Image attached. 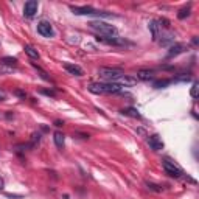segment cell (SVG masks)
<instances>
[{
    "label": "cell",
    "mask_w": 199,
    "mask_h": 199,
    "mask_svg": "<svg viewBox=\"0 0 199 199\" xmlns=\"http://www.w3.org/2000/svg\"><path fill=\"white\" fill-rule=\"evenodd\" d=\"M190 16V8H182V10L177 12V17L179 19H185V17H188Z\"/></svg>",
    "instance_id": "603a6c76"
},
{
    "label": "cell",
    "mask_w": 199,
    "mask_h": 199,
    "mask_svg": "<svg viewBox=\"0 0 199 199\" xmlns=\"http://www.w3.org/2000/svg\"><path fill=\"white\" fill-rule=\"evenodd\" d=\"M148 30L151 31L152 40L157 42V39H159V36H160V27H159V23H157V20H149L148 22Z\"/></svg>",
    "instance_id": "7c38bea8"
},
{
    "label": "cell",
    "mask_w": 199,
    "mask_h": 199,
    "mask_svg": "<svg viewBox=\"0 0 199 199\" xmlns=\"http://www.w3.org/2000/svg\"><path fill=\"white\" fill-rule=\"evenodd\" d=\"M55 126H58V128L64 126V121H61V120H56V121H55Z\"/></svg>",
    "instance_id": "e575fe53"
},
{
    "label": "cell",
    "mask_w": 199,
    "mask_h": 199,
    "mask_svg": "<svg viewBox=\"0 0 199 199\" xmlns=\"http://www.w3.org/2000/svg\"><path fill=\"white\" fill-rule=\"evenodd\" d=\"M14 95H16V97H19L20 100H25V98H27V92H23V90H20V89H16V90H14Z\"/></svg>",
    "instance_id": "484cf974"
},
{
    "label": "cell",
    "mask_w": 199,
    "mask_h": 199,
    "mask_svg": "<svg viewBox=\"0 0 199 199\" xmlns=\"http://www.w3.org/2000/svg\"><path fill=\"white\" fill-rule=\"evenodd\" d=\"M137 132H139V134H142V135H145V137H146V131H145L143 128H139V129H137Z\"/></svg>",
    "instance_id": "836d02e7"
},
{
    "label": "cell",
    "mask_w": 199,
    "mask_h": 199,
    "mask_svg": "<svg viewBox=\"0 0 199 199\" xmlns=\"http://www.w3.org/2000/svg\"><path fill=\"white\" fill-rule=\"evenodd\" d=\"M157 40H159V44L162 47H171L174 44V34H171V33H163L162 36H159Z\"/></svg>",
    "instance_id": "4fadbf2b"
},
{
    "label": "cell",
    "mask_w": 199,
    "mask_h": 199,
    "mask_svg": "<svg viewBox=\"0 0 199 199\" xmlns=\"http://www.w3.org/2000/svg\"><path fill=\"white\" fill-rule=\"evenodd\" d=\"M75 16H101V17H110L112 12L107 11H97L92 6H70Z\"/></svg>",
    "instance_id": "3957f363"
},
{
    "label": "cell",
    "mask_w": 199,
    "mask_h": 199,
    "mask_svg": "<svg viewBox=\"0 0 199 199\" xmlns=\"http://www.w3.org/2000/svg\"><path fill=\"white\" fill-rule=\"evenodd\" d=\"M39 140H40V132H33V135H31V143L36 145V142H39Z\"/></svg>",
    "instance_id": "83f0119b"
},
{
    "label": "cell",
    "mask_w": 199,
    "mask_h": 199,
    "mask_svg": "<svg viewBox=\"0 0 199 199\" xmlns=\"http://www.w3.org/2000/svg\"><path fill=\"white\" fill-rule=\"evenodd\" d=\"M37 33L42 37H53L55 36V30H53L51 23L47 22V20H40V22L37 23Z\"/></svg>",
    "instance_id": "5b68a950"
},
{
    "label": "cell",
    "mask_w": 199,
    "mask_h": 199,
    "mask_svg": "<svg viewBox=\"0 0 199 199\" xmlns=\"http://www.w3.org/2000/svg\"><path fill=\"white\" fill-rule=\"evenodd\" d=\"M198 90H199V84H198V82H193L191 90H190V95H191V98H194V100L198 98Z\"/></svg>",
    "instance_id": "cb8c5ba5"
},
{
    "label": "cell",
    "mask_w": 199,
    "mask_h": 199,
    "mask_svg": "<svg viewBox=\"0 0 199 199\" xmlns=\"http://www.w3.org/2000/svg\"><path fill=\"white\" fill-rule=\"evenodd\" d=\"M53 140H55V145L59 149H62L64 148V143H65V135L62 134L61 131H56L55 134H53Z\"/></svg>",
    "instance_id": "2e32d148"
},
{
    "label": "cell",
    "mask_w": 199,
    "mask_h": 199,
    "mask_svg": "<svg viewBox=\"0 0 199 199\" xmlns=\"http://www.w3.org/2000/svg\"><path fill=\"white\" fill-rule=\"evenodd\" d=\"M137 80H142V81H151V80H154V72L152 70H139L137 72Z\"/></svg>",
    "instance_id": "9a60e30c"
},
{
    "label": "cell",
    "mask_w": 199,
    "mask_h": 199,
    "mask_svg": "<svg viewBox=\"0 0 199 199\" xmlns=\"http://www.w3.org/2000/svg\"><path fill=\"white\" fill-rule=\"evenodd\" d=\"M3 187H5V179H3L2 176H0V191L3 190Z\"/></svg>",
    "instance_id": "1f68e13d"
},
{
    "label": "cell",
    "mask_w": 199,
    "mask_h": 199,
    "mask_svg": "<svg viewBox=\"0 0 199 199\" xmlns=\"http://www.w3.org/2000/svg\"><path fill=\"white\" fill-rule=\"evenodd\" d=\"M101 90L103 93H120L123 87L117 82H101Z\"/></svg>",
    "instance_id": "ba28073f"
},
{
    "label": "cell",
    "mask_w": 199,
    "mask_h": 199,
    "mask_svg": "<svg viewBox=\"0 0 199 199\" xmlns=\"http://www.w3.org/2000/svg\"><path fill=\"white\" fill-rule=\"evenodd\" d=\"M157 23H160L159 27L162 28H169V20H167V19H160V20H157Z\"/></svg>",
    "instance_id": "f1b7e54d"
},
{
    "label": "cell",
    "mask_w": 199,
    "mask_h": 199,
    "mask_svg": "<svg viewBox=\"0 0 199 199\" xmlns=\"http://www.w3.org/2000/svg\"><path fill=\"white\" fill-rule=\"evenodd\" d=\"M62 198H64V199H70V196H69V194H64V196H62Z\"/></svg>",
    "instance_id": "d590c367"
},
{
    "label": "cell",
    "mask_w": 199,
    "mask_h": 199,
    "mask_svg": "<svg viewBox=\"0 0 199 199\" xmlns=\"http://www.w3.org/2000/svg\"><path fill=\"white\" fill-rule=\"evenodd\" d=\"M123 115H128V117H132V118H142V115H140V112L135 109V107H126V109L121 110Z\"/></svg>",
    "instance_id": "ac0fdd59"
},
{
    "label": "cell",
    "mask_w": 199,
    "mask_h": 199,
    "mask_svg": "<svg viewBox=\"0 0 199 199\" xmlns=\"http://www.w3.org/2000/svg\"><path fill=\"white\" fill-rule=\"evenodd\" d=\"M123 70L120 69H110V67H100L98 70V76L103 78L107 82H117L120 78L123 76Z\"/></svg>",
    "instance_id": "7a4b0ae2"
},
{
    "label": "cell",
    "mask_w": 199,
    "mask_h": 199,
    "mask_svg": "<svg viewBox=\"0 0 199 199\" xmlns=\"http://www.w3.org/2000/svg\"><path fill=\"white\" fill-rule=\"evenodd\" d=\"M75 135L76 137H80V139H82V140H89V134H84V132H75Z\"/></svg>",
    "instance_id": "f546056e"
},
{
    "label": "cell",
    "mask_w": 199,
    "mask_h": 199,
    "mask_svg": "<svg viewBox=\"0 0 199 199\" xmlns=\"http://www.w3.org/2000/svg\"><path fill=\"white\" fill-rule=\"evenodd\" d=\"M188 82V81H191V75L190 73H180V75H177L176 78H173L171 82Z\"/></svg>",
    "instance_id": "d6986e66"
},
{
    "label": "cell",
    "mask_w": 199,
    "mask_h": 199,
    "mask_svg": "<svg viewBox=\"0 0 199 199\" xmlns=\"http://www.w3.org/2000/svg\"><path fill=\"white\" fill-rule=\"evenodd\" d=\"M40 93L47 95V97H51V98L56 97V92H55V90H48V89H42V90H40Z\"/></svg>",
    "instance_id": "4316f807"
},
{
    "label": "cell",
    "mask_w": 199,
    "mask_h": 199,
    "mask_svg": "<svg viewBox=\"0 0 199 199\" xmlns=\"http://www.w3.org/2000/svg\"><path fill=\"white\" fill-rule=\"evenodd\" d=\"M93 31L98 33V36H103V37H115L117 36V28L114 25L107 23V22H103V20H92V22L87 23Z\"/></svg>",
    "instance_id": "6da1fadb"
},
{
    "label": "cell",
    "mask_w": 199,
    "mask_h": 199,
    "mask_svg": "<svg viewBox=\"0 0 199 199\" xmlns=\"http://www.w3.org/2000/svg\"><path fill=\"white\" fill-rule=\"evenodd\" d=\"M146 143L148 146L152 149V151H160V149H163V142H162L160 135L159 134H154V135H149L146 139Z\"/></svg>",
    "instance_id": "52a82bcc"
},
{
    "label": "cell",
    "mask_w": 199,
    "mask_h": 199,
    "mask_svg": "<svg viewBox=\"0 0 199 199\" xmlns=\"http://www.w3.org/2000/svg\"><path fill=\"white\" fill-rule=\"evenodd\" d=\"M184 51H187V45H185V44H180V42H177V44H173L171 47H169L168 58L177 56V55H180V53H184Z\"/></svg>",
    "instance_id": "8fae6325"
},
{
    "label": "cell",
    "mask_w": 199,
    "mask_h": 199,
    "mask_svg": "<svg viewBox=\"0 0 199 199\" xmlns=\"http://www.w3.org/2000/svg\"><path fill=\"white\" fill-rule=\"evenodd\" d=\"M162 167H163L165 173H167L168 176H171V177L179 179V177L184 176V171H182V169L177 167L173 160H169V159H163V160H162Z\"/></svg>",
    "instance_id": "277c9868"
},
{
    "label": "cell",
    "mask_w": 199,
    "mask_h": 199,
    "mask_svg": "<svg viewBox=\"0 0 199 199\" xmlns=\"http://www.w3.org/2000/svg\"><path fill=\"white\" fill-rule=\"evenodd\" d=\"M169 82H171V80H156L154 82H152V87L154 89H163V87H167Z\"/></svg>",
    "instance_id": "44dd1931"
},
{
    "label": "cell",
    "mask_w": 199,
    "mask_h": 199,
    "mask_svg": "<svg viewBox=\"0 0 199 199\" xmlns=\"http://www.w3.org/2000/svg\"><path fill=\"white\" fill-rule=\"evenodd\" d=\"M33 67H34V69L37 70V72L40 73V78H42V80H45V81H50V76L47 75V72H45V70H42V69L39 67V65H37V64H33Z\"/></svg>",
    "instance_id": "7402d4cb"
},
{
    "label": "cell",
    "mask_w": 199,
    "mask_h": 199,
    "mask_svg": "<svg viewBox=\"0 0 199 199\" xmlns=\"http://www.w3.org/2000/svg\"><path fill=\"white\" fill-rule=\"evenodd\" d=\"M37 8H39V3L36 0H28L27 3L23 5V16L25 17H34L36 12H37Z\"/></svg>",
    "instance_id": "8992f818"
},
{
    "label": "cell",
    "mask_w": 199,
    "mask_h": 199,
    "mask_svg": "<svg viewBox=\"0 0 199 199\" xmlns=\"http://www.w3.org/2000/svg\"><path fill=\"white\" fill-rule=\"evenodd\" d=\"M6 100V92L3 89H0V101H5Z\"/></svg>",
    "instance_id": "4dcf8cb0"
},
{
    "label": "cell",
    "mask_w": 199,
    "mask_h": 199,
    "mask_svg": "<svg viewBox=\"0 0 199 199\" xmlns=\"http://www.w3.org/2000/svg\"><path fill=\"white\" fill-rule=\"evenodd\" d=\"M64 69L67 70L70 75H73V76H82V75H84V70H82L80 65L72 64V62H64Z\"/></svg>",
    "instance_id": "30bf717a"
},
{
    "label": "cell",
    "mask_w": 199,
    "mask_h": 199,
    "mask_svg": "<svg viewBox=\"0 0 199 199\" xmlns=\"http://www.w3.org/2000/svg\"><path fill=\"white\" fill-rule=\"evenodd\" d=\"M146 187H148L149 190H152V191H156V193H160L162 191V187L156 185V184H151V182H146Z\"/></svg>",
    "instance_id": "d4e9b609"
},
{
    "label": "cell",
    "mask_w": 199,
    "mask_h": 199,
    "mask_svg": "<svg viewBox=\"0 0 199 199\" xmlns=\"http://www.w3.org/2000/svg\"><path fill=\"white\" fill-rule=\"evenodd\" d=\"M117 84H120V86H124V87H129V86H135L137 84V78H134V76H129V75H123L121 78L117 81Z\"/></svg>",
    "instance_id": "5bb4252c"
},
{
    "label": "cell",
    "mask_w": 199,
    "mask_h": 199,
    "mask_svg": "<svg viewBox=\"0 0 199 199\" xmlns=\"http://www.w3.org/2000/svg\"><path fill=\"white\" fill-rule=\"evenodd\" d=\"M191 44H193V45H198V44H199V37H198V36H194L193 39H191Z\"/></svg>",
    "instance_id": "d6a6232c"
},
{
    "label": "cell",
    "mask_w": 199,
    "mask_h": 199,
    "mask_svg": "<svg viewBox=\"0 0 199 199\" xmlns=\"http://www.w3.org/2000/svg\"><path fill=\"white\" fill-rule=\"evenodd\" d=\"M0 64L16 67V65H17V59H16V58H11V56H6V58H2V59H0Z\"/></svg>",
    "instance_id": "ffe728a7"
},
{
    "label": "cell",
    "mask_w": 199,
    "mask_h": 199,
    "mask_svg": "<svg viewBox=\"0 0 199 199\" xmlns=\"http://www.w3.org/2000/svg\"><path fill=\"white\" fill-rule=\"evenodd\" d=\"M23 50H25V53H27L28 56L31 58V59H39V51H37V50L33 47V45H25L23 47Z\"/></svg>",
    "instance_id": "e0dca14e"
},
{
    "label": "cell",
    "mask_w": 199,
    "mask_h": 199,
    "mask_svg": "<svg viewBox=\"0 0 199 199\" xmlns=\"http://www.w3.org/2000/svg\"><path fill=\"white\" fill-rule=\"evenodd\" d=\"M97 40H98V42H103V44H107V45H126V40H124V39H120L118 36H115V37L97 36Z\"/></svg>",
    "instance_id": "9c48e42d"
}]
</instances>
